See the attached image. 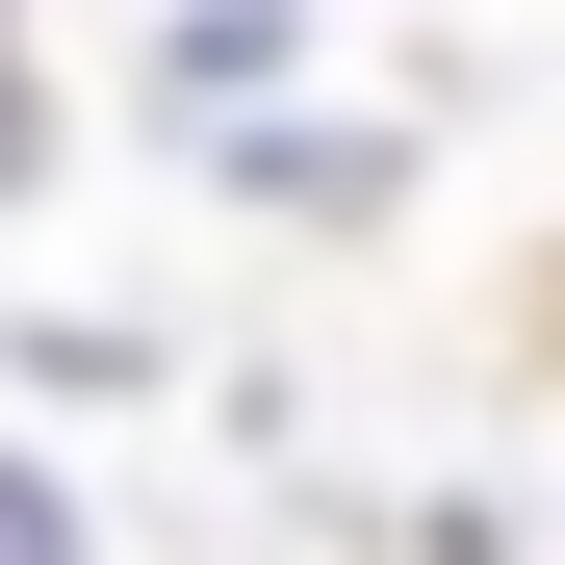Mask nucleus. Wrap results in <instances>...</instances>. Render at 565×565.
I'll list each match as a JSON object with an SVG mask.
<instances>
[{
  "label": "nucleus",
  "mask_w": 565,
  "mask_h": 565,
  "mask_svg": "<svg viewBox=\"0 0 565 565\" xmlns=\"http://www.w3.org/2000/svg\"><path fill=\"white\" fill-rule=\"evenodd\" d=\"M282 77H309V0H180L154 26V129H257Z\"/></svg>",
  "instance_id": "obj_1"
},
{
  "label": "nucleus",
  "mask_w": 565,
  "mask_h": 565,
  "mask_svg": "<svg viewBox=\"0 0 565 565\" xmlns=\"http://www.w3.org/2000/svg\"><path fill=\"white\" fill-rule=\"evenodd\" d=\"M0 565H104V514H77V462H26V437H0Z\"/></svg>",
  "instance_id": "obj_2"
},
{
  "label": "nucleus",
  "mask_w": 565,
  "mask_h": 565,
  "mask_svg": "<svg viewBox=\"0 0 565 565\" xmlns=\"http://www.w3.org/2000/svg\"><path fill=\"white\" fill-rule=\"evenodd\" d=\"M26 180H52V77L0 52V206H26Z\"/></svg>",
  "instance_id": "obj_3"
}]
</instances>
